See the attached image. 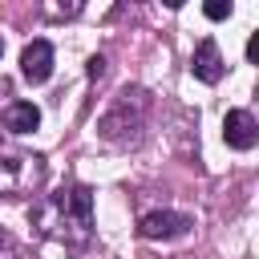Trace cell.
<instances>
[{
  "mask_svg": "<svg viewBox=\"0 0 259 259\" xmlns=\"http://www.w3.org/2000/svg\"><path fill=\"white\" fill-rule=\"evenodd\" d=\"M36 223H40L45 235L61 239L69 251H81L85 239H89V227H93V190L73 186V190L53 194L49 202L36 206Z\"/></svg>",
  "mask_w": 259,
  "mask_h": 259,
  "instance_id": "cell-1",
  "label": "cell"
},
{
  "mask_svg": "<svg viewBox=\"0 0 259 259\" xmlns=\"http://www.w3.org/2000/svg\"><path fill=\"white\" fill-rule=\"evenodd\" d=\"M45 182V158L40 154H24L16 146H0V194L16 198V194H32Z\"/></svg>",
  "mask_w": 259,
  "mask_h": 259,
  "instance_id": "cell-2",
  "label": "cell"
},
{
  "mask_svg": "<svg viewBox=\"0 0 259 259\" xmlns=\"http://www.w3.org/2000/svg\"><path fill=\"white\" fill-rule=\"evenodd\" d=\"M190 214H178V210H150L142 223H138V235L142 239H182L190 231Z\"/></svg>",
  "mask_w": 259,
  "mask_h": 259,
  "instance_id": "cell-3",
  "label": "cell"
},
{
  "mask_svg": "<svg viewBox=\"0 0 259 259\" xmlns=\"http://www.w3.org/2000/svg\"><path fill=\"white\" fill-rule=\"evenodd\" d=\"M20 77L32 85H45L53 77V45L49 40H28L20 53Z\"/></svg>",
  "mask_w": 259,
  "mask_h": 259,
  "instance_id": "cell-4",
  "label": "cell"
},
{
  "mask_svg": "<svg viewBox=\"0 0 259 259\" xmlns=\"http://www.w3.org/2000/svg\"><path fill=\"white\" fill-rule=\"evenodd\" d=\"M223 142H227L231 150H251V146L259 142L255 117H251L247 109H227V117H223Z\"/></svg>",
  "mask_w": 259,
  "mask_h": 259,
  "instance_id": "cell-5",
  "label": "cell"
},
{
  "mask_svg": "<svg viewBox=\"0 0 259 259\" xmlns=\"http://www.w3.org/2000/svg\"><path fill=\"white\" fill-rule=\"evenodd\" d=\"M190 73H194L198 81H206V85H214V81L223 77V53H219V45H214L210 36L198 40V49H194V57H190Z\"/></svg>",
  "mask_w": 259,
  "mask_h": 259,
  "instance_id": "cell-6",
  "label": "cell"
},
{
  "mask_svg": "<svg viewBox=\"0 0 259 259\" xmlns=\"http://www.w3.org/2000/svg\"><path fill=\"white\" fill-rule=\"evenodd\" d=\"M36 125H40V109L32 101H12L4 109V130L8 134H32Z\"/></svg>",
  "mask_w": 259,
  "mask_h": 259,
  "instance_id": "cell-7",
  "label": "cell"
},
{
  "mask_svg": "<svg viewBox=\"0 0 259 259\" xmlns=\"http://www.w3.org/2000/svg\"><path fill=\"white\" fill-rule=\"evenodd\" d=\"M202 12H206L210 20H227V16H231V0H210V4H202Z\"/></svg>",
  "mask_w": 259,
  "mask_h": 259,
  "instance_id": "cell-8",
  "label": "cell"
},
{
  "mask_svg": "<svg viewBox=\"0 0 259 259\" xmlns=\"http://www.w3.org/2000/svg\"><path fill=\"white\" fill-rule=\"evenodd\" d=\"M89 77H93V81H101V77H105V57H101V53H97V57H89Z\"/></svg>",
  "mask_w": 259,
  "mask_h": 259,
  "instance_id": "cell-9",
  "label": "cell"
},
{
  "mask_svg": "<svg viewBox=\"0 0 259 259\" xmlns=\"http://www.w3.org/2000/svg\"><path fill=\"white\" fill-rule=\"evenodd\" d=\"M247 57H251V61L259 57V36H251V40H247Z\"/></svg>",
  "mask_w": 259,
  "mask_h": 259,
  "instance_id": "cell-10",
  "label": "cell"
},
{
  "mask_svg": "<svg viewBox=\"0 0 259 259\" xmlns=\"http://www.w3.org/2000/svg\"><path fill=\"white\" fill-rule=\"evenodd\" d=\"M0 53H4V40H0Z\"/></svg>",
  "mask_w": 259,
  "mask_h": 259,
  "instance_id": "cell-11",
  "label": "cell"
}]
</instances>
